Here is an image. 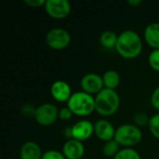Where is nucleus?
<instances>
[{
    "instance_id": "cd10ccee",
    "label": "nucleus",
    "mask_w": 159,
    "mask_h": 159,
    "mask_svg": "<svg viewBox=\"0 0 159 159\" xmlns=\"http://www.w3.org/2000/svg\"><path fill=\"white\" fill-rule=\"evenodd\" d=\"M82 159H87V158H82Z\"/></svg>"
},
{
    "instance_id": "a211bd4d",
    "label": "nucleus",
    "mask_w": 159,
    "mask_h": 159,
    "mask_svg": "<svg viewBox=\"0 0 159 159\" xmlns=\"http://www.w3.org/2000/svg\"><path fill=\"white\" fill-rule=\"evenodd\" d=\"M114 159H142L140 154L133 148H123Z\"/></svg>"
},
{
    "instance_id": "6ab92c4d",
    "label": "nucleus",
    "mask_w": 159,
    "mask_h": 159,
    "mask_svg": "<svg viewBox=\"0 0 159 159\" xmlns=\"http://www.w3.org/2000/svg\"><path fill=\"white\" fill-rule=\"evenodd\" d=\"M150 118L145 113L143 112H138L134 115L133 116V124L135 126H137L138 128L142 129V128H145L149 126V122H150Z\"/></svg>"
},
{
    "instance_id": "f257e3e1",
    "label": "nucleus",
    "mask_w": 159,
    "mask_h": 159,
    "mask_svg": "<svg viewBox=\"0 0 159 159\" xmlns=\"http://www.w3.org/2000/svg\"><path fill=\"white\" fill-rule=\"evenodd\" d=\"M142 37L133 30H126L118 35L116 50L119 56L127 60L137 58L143 51Z\"/></svg>"
},
{
    "instance_id": "4be33fe9",
    "label": "nucleus",
    "mask_w": 159,
    "mask_h": 159,
    "mask_svg": "<svg viewBox=\"0 0 159 159\" xmlns=\"http://www.w3.org/2000/svg\"><path fill=\"white\" fill-rule=\"evenodd\" d=\"M42 159H66L62 152L58 150H48L43 153Z\"/></svg>"
},
{
    "instance_id": "393cba45",
    "label": "nucleus",
    "mask_w": 159,
    "mask_h": 159,
    "mask_svg": "<svg viewBox=\"0 0 159 159\" xmlns=\"http://www.w3.org/2000/svg\"><path fill=\"white\" fill-rule=\"evenodd\" d=\"M35 110H36V108H34V106H32L30 104H25L21 108V114L25 116H28V117L29 116L34 117Z\"/></svg>"
},
{
    "instance_id": "f8f14e48",
    "label": "nucleus",
    "mask_w": 159,
    "mask_h": 159,
    "mask_svg": "<svg viewBox=\"0 0 159 159\" xmlns=\"http://www.w3.org/2000/svg\"><path fill=\"white\" fill-rule=\"evenodd\" d=\"M61 152L66 159H82L84 158L85 146L82 142L71 139L64 143Z\"/></svg>"
},
{
    "instance_id": "39448f33",
    "label": "nucleus",
    "mask_w": 159,
    "mask_h": 159,
    "mask_svg": "<svg viewBox=\"0 0 159 159\" xmlns=\"http://www.w3.org/2000/svg\"><path fill=\"white\" fill-rule=\"evenodd\" d=\"M59 109L51 102H45L40 104L34 114V120L37 124L43 127L53 125L59 118Z\"/></svg>"
},
{
    "instance_id": "b1692460",
    "label": "nucleus",
    "mask_w": 159,
    "mask_h": 159,
    "mask_svg": "<svg viewBox=\"0 0 159 159\" xmlns=\"http://www.w3.org/2000/svg\"><path fill=\"white\" fill-rule=\"evenodd\" d=\"M151 104L152 106L156 109L159 111V87L156 88L151 95Z\"/></svg>"
},
{
    "instance_id": "4468645a",
    "label": "nucleus",
    "mask_w": 159,
    "mask_h": 159,
    "mask_svg": "<svg viewBox=\"0 0 159 159\" xmlns=\"http://www.w3.org/2000/svg\"><path fill=\"white\" fill-rule=\"evenodd\" d=\"M145 42L153 49H159V22L149 23L143 33Z\"/></svg>"
},
{
    "instance_id": "7ed1b4c3",
    "label": "nucleus",
    "mask_w": 159,
    "mask_h": 159,
    "mask_svg": "<svg viewBox=\"0 0 159 159\" xmlns=\"http://www.w3.org/2000/svg\"><path fill=\"white\" fill-rule=\"evenodd\" d=\"M67 106L77 116H88L95 112V97L83 90L72 94Z\"/></svg>"
},
{
    "instance_id": "1a4fd4ad",
    "label": "nucleus",
    "mask_w": 159,
    "mask_h": 159,
    "mask_svg": "<svg viewBox=\"0 0 159 159\" xmlns=\"http://www.w3.org/2000/svg\"><path fill=\"white\" fill-rule=\"evenodd\" d=\"M94 134V124L89 120H79L72 126V137L79 142L89 140Z\"/></svg>"
},
{
    "instance_id": "dca6fc26",
    "label": "nucleus",
    "mask_w": 159,
    "mask_h": 159,
    "mask_svg": "<svg viewBox=\"0 0 159 159\" xmlns=\"http://www.w3.org/2000/svg\"><path fill=\"white\" fill-rule=\"evenodd\" d=\"M117 39H118V35L115 32H113L111 30H107L101 34L100 44L102 45V48H107V49L116 48Z\"/></svg>"
},
{
    "instance_id": "5701e85b",
    "label": "nucleus",
    "mask_w": 159,
    "mask_h": 159,
    "mask_svg": "<svg viewBox=\"0 0 159 159\" xmlns=\"http://www.w3.org/2000/svg\"><path fill=\"white\" fill-rule=\"evenodd\" d=\"M73 116H74V114L69 109L68 106L62 107L59 111V119H61L62 121H68V120H70L73 117Z\"/></svg>"
},
{
    "instance_id": "a878e982",
    "label": "nucleus",
    "mask_w": 159,
    "mask_h": 159,
    "mask_svg": "<svg viewBox=\"0 0 159 159\" xmlns=\"http://www.w3.org/2000/svg\"><path fill=\"white\" fill-rule=\"evenodd\" d=\"M47 0H24V3L32 7H40L45 6Z\"/></svg>"
},
{
    "instance_id": "9d476101",
    "label": "nucleus",
    "mask_w": 159,
    "mask_h": 159,
    "mask_svg": "<svg viewBox=\"0 0 159 159\" xmlns=\"http://www.w3.org/2000/svg\"><path fill=\"white\" fill-rule=\"evenodd\" d=\"M116 129L114 125L106 119H101L94 124V134L102 142H109L115 139Z\"/></svg>"
},
{
    "instance_id": "2eb2a0df",
    "label": "nucleus",
    "mask_w": 159,
    "mask_h": 159,
    "mask_svg": "<svg viewBox=\"0 0 159 159\" xmlns=\"http://www.w3.org/2000/svg\"><path fill=\"white\" fill-rule=\"evenodd\" d=\"M102 77L104 89L116 90V89L118 88V86L120 85V81H121L120 74L116 70L106 71L102 75Z\"/></svg>"
},
{
    "instance_id": "6e6552de",
    "label": "nucleus",
    "mask_w": 159,
    "mask_h": 159,
    "mask_svg": "<svg viewBox=\"0 0 159 159\" xmlns=\"http://www.w3.org/2000/svg\"><path fill=\"white\" fill-rule=\"evenodd\" d=\"M80 87L84 92H87L90 95H97L103 89V81L102 75L95 73L86 74L80 81Z\"/></svg>"
},
{
    "instance_id": "ddd939ff",
    "label": "nucleus",
    "mask_w": 159,
    "mask_h": 159,
    "mask_svg": "<svg viewBox=\"0 0 159 159\" xmlns=\"http://www.w3.org/2000/svg\"><path fill=\"white\" fill-rule=\"evenodd\" d=\"M40 146L33 141L24 143L20 149V159H42Z\"/></svg>"
},
{
    "instance_id": "f3484780",
    "label": "nucleus",
    "mask_w": 159,
    "mask_h": 159,
    "mask_svg": "<svg viewBox=\"0 0 159 159\" xmlns=\"http://www.w3.org/2000/svg\"><path fill=\"white\" fill-rule=\"evenodd\" d=\"M120 147L121 146L118 144V143L115 139L112 141H109V142L105 143L104 145L102 146V155L107 158L114 159V157L121 150Z\"/></svg>"
},
{
    "instance_id": "412c9836",
    "label": "nucleus",
    "mask_w": 159,
    "mask_h": 159,
    "mask_svg": "<svg viewBox=\"0 0 159 159\" xmlns=\"http://www.w3.org/2000/svg\"><path fill=\"white\" fill-rule=\"evenodd\" d=\"M148 63L150 67L159 73V49H153L148 56Z\"/></svg>"
},
{
    "instance_id": "f03ea898",
    "label": "nucleus",
    "mask_w": 159,
    "mask_h": 159,
    "mask_svg": "<svg viewBox=\"0 0 159 159\" xmlns=\"http://www.w3.org/2000/svg\"><path fill=\"white\" fill-rule=\"evenodd\" d=\"M120 106V97L116 90L103 89L95 96V111L102 116L115 115Z\"/></svg>"
},
{
    "instance_id": "9b49d317",
    "label": "nucleus",
    "mask_w": 159,
    "mask_h": 159,
    "mask_svg": "<svg viewBox=\"0 0 159 159\" xmlns=\"http://www.w3.org/2000/svg\"><path fill=\"white\" fill-rule=\"evenodd\" d=\"M50 93L58 102H67L73 94L70 85L63 80L55 81L50 87Z\"/></svg>"
},
{
    "instance_id": "20e7f679",
    "label": "nucleus",
    "mask_w": 159,
    "mask_h": 159,
    "mask_svg": "<svg viewBox=\"0 0 159 159\" xmlns=\"http://www.w3.org/2000/svg\"><path fill=\"white\" fill-rule=\"evenodd\" d=\"M115 140L124 148H132L143 140V132L134 124H123L116 130Z\"/></svg>"
},
{
    "instance_id": "aec40b11",
    "label": "nucleus",
    "mask_w": 159,
    "mask_h": 159,
    "mask_svg": "<svg viewBox=\"0 0 159 159\" xmlns=\"http://www.w3.org/2000/svg\"><path fill=\"white\" fill-rule=\"evenodd\" d=\"M148 128L153 137L159 140V113L151 116Z\"/></svg>"
},
{
    "instance_id": "0eeeda50",
    "label": "nucleus",
    "mask_w": 159,
    "mask_h": 159,
    "mask_svg": "<svg viewBox=\"0 0 159 159\" xmlns=\"http://www.w3.org/2000/svg\"><path fill=\"white\" fill-rule=\"evenodd\" d=\"M71 4L67 0H47L45 9L47 14L55 20H61L69 16Z\"/></svg>"
},
{
    "instance_id": "bb28decb",
    "label": "nucleus",
    "mask_w": 159,
    "mask_h": 159,
    "mask_svg": "<svg viewBox=\"0 0 159 159\" xmlns=\"http://www.w3.org/2000/svg\"><path fill=\"white\" fill-rule=\"evenodd\" d=\"M128 4L132 7H138L139 5L142 4V1L141 0H128Z\"/></svg>"
},
{
    "instance_id": "423d86ee",
    "label": "nucleus",
    "mask_w": 159,
    "mask_h": 159,
    "mask_svg": "<svg viewBox=\"0 0 159 159\" xmlns=\"http://www.w3.org/2000/svg\"><path fill=\"white\" fill-rule=\"evenodd\" d=\"M71 42L69 32L63 28H52L46 35L47 45L54 50H61L66 48Z\"/></svg>"
}]
</instances>
